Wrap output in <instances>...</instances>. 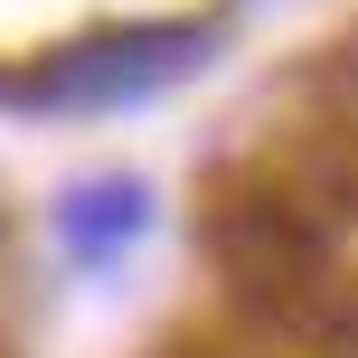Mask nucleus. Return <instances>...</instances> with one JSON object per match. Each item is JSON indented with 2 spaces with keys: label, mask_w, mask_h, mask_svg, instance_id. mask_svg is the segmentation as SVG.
<instances>
[{
  "label": "nucleus",
  "mask_w": 358,
  "mask_h": 358,
  "mask_svg": "<svg viewBox=\"0 0 358 358\" xmlns=\"http://www.w3.org/2000/svg\"><path fill=\"white\" fill-rule=\"evenodd\" d=\"M142 227H151V189L142 179H85V189H66V208H57V236H66L76 264H123Z\"/></svg>",
  "instance_id": "nucleus-3"
},
{
  "label": "nucleus",
  "mask_w": 358,
  "mask_h": 358,
  "mask_svg": "<svg viewBox=\"0 0 358 358\" xmlns=\"http://www.w3.org/2000/svg\"><path fill=\"white\" fill-rule=\"evenodd\" d=\"M208 255L236 273L245 292L264 302H292V292H321V227H311L292 198L273 189H245V198H217L208 208Z\"/></svg>",
  "instance_id": "nucleus-2"
},
{
  "label": "nucleus",
  "mask_w": 358,
  "mask_h": 358,
  "mask_svg": "<svg viewBox=\"0 0 358 358\" xmlns=\"http://www.w3.org/2000/svg\"><path fill=\"white\" fill-rule=\"evenodd\" d=\"M217 48L208 19H123V29H94L48 48L38 66L0 76V104H38V113H104V104H142V94L198 76Z\"/></svg>",
  "instance_id": "nucleus-1"
}]
</instances>
